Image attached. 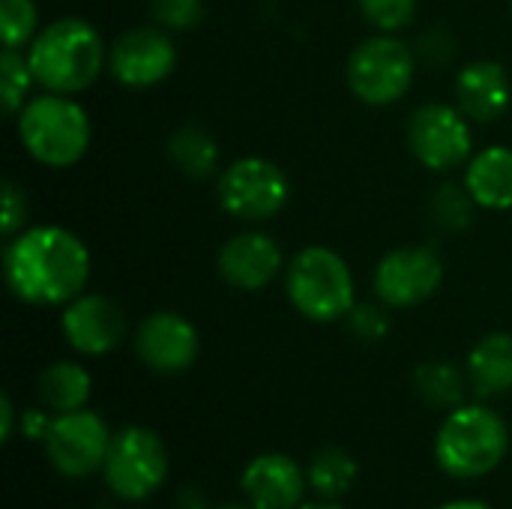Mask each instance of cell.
Returning a JSON list of instances; mask_svg holds the SVG:
<instances>
[{"mask_svg":"<svg viewBox=\"0 0 512 509\" xmlns=\"http://www.w3.org/2000/svg\"><path fill=\"white\" fill-rule=\"evenodd\" d=\"M510 450V429L489 405H459L447 411L435 435V459L447 477L480 480L492 474Z\"/></svg>","mask_w":512,"mask_h":509,"instance_id":"obj_3","label":"cell"},{"mask_svg":"<svg viewBox=\"0 0 512 509\" xmlns=\"http://www.w3.org/2000/svg\"><path fill=\"white\" fill-rule=\"evenodd\" d=\"M33 84H36V78H33V69L27 63V54L21 48H3V54H0V96H3V111L9 117H15L24 108Z\"/></svg>","mask_w":512,"mask_h":509,"instance_id":"obj_25","label":"cell"},{"mask_svg":"<svg viewBox=\"0 0 512 509\" xmlns=\"http://www.w3.org/2000/svg\"><path fill=\"white\" fill-rule=\"evenodd\" d=\"M438 509H492L483 501H450V504H441Z\"/></svg>","mask_w":512,"mask_h":509,"instance_id":"obj_35","label":"cell"},{"mask_svg":"<svg viewBox=\"0 0 512 509\" xmlns=\"http://www.w3.org/2000/svg\"><path fill=\"white\" fill-rule=\"evenodd\" d=\"M483 210H510L512 207V147L492 144L471 156L462 180Z\"/></svg>","mask_w":512,"mask_h":509,"instance_id":"obj_18","label":"cell"},{"mask_svg":"<svg viewBox=\"0 0 512 509\" xmlns=\"http://www.w3.org/2000/svg\"><path fill=\"white\" fill-rule=\"evenodd\" d=\"M27 213H30V207H27V192H24L18 183L6 180V183H3V219H0V231H3L6 240L15 237L18 231H24Z\"/></svg>","mask_w":512,"mask_h":509,"instance_id":"obj_30","label":"cell"},{"mask_svg":"<svg viewBox=\"0 0 512 509\" xmlns=\"http://www.w3.org/2000/svg\"><path fill=\"white\" fill-rule=\"evenodd\" d=\"M300 509H342L336 501H321V504H306V507Z\"/></svg>","mask_w":512,"mask_h":509,"instance_id":"obj_36","label":"cell"},{"mask_svg":"<svg viewBox=\"0 0 512 509\" xmlns=\"http://www.w3.org/2000/svg\"><path fill=\"white\" fill-rule=\"evenodd\" d=\"M219 276L237 291L267 288L285 267V252L276 237L264 231H240L219 249Z\"/></svg>","mask_w":512,"mask_h":509,"instance_id":"obj_15","label":"cell"},{"mask_svg":"<svg viewBox=\"0 0 512 509\" xmlns=\"http://www.w3.org/2000/svg\"><path fill=\"white\" fill-rule=\"evenodd\" d=\"M111 432L105 420L87 408L57 414L45 435V456L66 480H84L105 465Z\"/></svg>","mask_w":512,"mask_h":509,"instance_id":"obj_11","label":"cell"},{"mask_svg":"<svg viewBox=\"0 0 512 509\" xmlns=\"http://www.w3.org/2000/svg\"><path fill=\"white\" fill-rule=\"evenodd\" d=\"M474 210L477 201L471 198L465 183H444L435 189L432 201H429V216L441 231L459 234L474 222Z\"/></svg>","mask_w":512,"mask_h":509,"instance_id":"obj_24","label":"cell"},{"mask_svg":"<svg viewBox=\"0 0 512 509\" xmlns=\"http://www.w3.org/2000/svg\"><path fill=\"white\" fill-rule=\"evenodd\" d=\"M468 384L480 399L512 390V333H489L468 354Z\"/></svg>","mask_w":512,"mask_h":509,"instance_id":"obj_19","label":"cell"},{"mask_svg":"<svg viewBox=\"0 0 512 509\" xmlns=\"http://www.w3.org/2000/svg\"><path fill=\"white\" fill-rule=\"evenodd\" d=\"M60 333L72 351L84 357H102L123 342L126 315L114 300L102 294H78L72 303L63 306Z\"/></svg>","mask_w":512,"mask_h":509,"instance_id":"obj_14","label":"cell"},{"mask_svg":"<svg viewBox=\"0 0 512 509\" xmlns=\"http://www.w3.org/2000/svg\"><path fill=\"white\" fill-rule=\"evenodd\" d=\"M15 429V405L9 396H0V441H9Z\"/></svg>","mask_w":512,"mask_h":509,"instance_id":"obj_33","label":"cell"},{"mask_svg":"<svg viewBox=\"0 0 512 509\" xmlns=\"http://www.w3.org/2000/svg\"><path fill=\"white\" fill-rule=\"evenodd\" d=\"M357 462L351 453H345L342 447H324L312 465H309V486L324 498V501H339L342 495H348L357 483Z\"/></svg>","mask_w":512,"mask_h":509,"instance_id":"obj_23","label":"cell"},{"mask_svg":"<svg viewBox=\"0 0 512 509\" xmlns=\"http://www.w3.org/2000/svg\"><path fill=\"white\" fill-rule=\"evenodd\" d=\"M456 105L471 123H492L510 105V78L498 60H474L456 75Z\"/></svg>","mask_w":512,"mask_h":509,"instance_id":"obj_17","label":"cell"},{"mask_svg":"<svg viewBox=\"0 0 512 509\" xmlns=\"http://www.w3.org/2000/svg\"><path fill=\"white\" fill-rule=\"evenodd\" d=\"M285 291L291 306L315 324L342 321L357 306L354 273L348 261L330 246L300 249L288 261Z\"/></svg>","mask_w":512,"mask_h":509,"instance_id":"obj_5","label":"cell"},{"mask_svg":"<svg viewBox=\"0 0 512 509\" xmlns=\"http://www.w3.org/2000/svg\"><path fill=\"white\" fill-rule=\"evenodd\" d=\"M15 129L24 150L48 168H72L84 159L93 126L81 102L63 93H39L15 114Z\"/></svg>","mask_w":512,"mask_h":509,"instance_id":"obj_4","label":"cell"},{"mask_svg":"<svg viewBox=\"0 0 512 509\" xmlns=\"http://www.w3.org/2000/svg\"><path fill=\"white\" fill-rule=\"evenodd\" d=\"M408 147L414 159L429 171H453L474 150L471 120L459 105L426 102L408 120Z\"/></svg>","mask_w":512,"mask_h":509,"instance_id":"obj_9","label":"cell"},{"mask_svg":"<svg viewBox=\"0 0 512 509\" xmlns=\"http://www.w3.org/2000/svg\"><path fill=\"white\" fill-rule=\"evenodd\" d=\"M348 330L360 339V342H381L390 333V318L384 303H357L348 312Z\"/></svg>","mask_w":512,"mask_h":509,"instance_id":"obj_29","label":"cell"},{"mask_svg":"<svg viewBox=\"0 0 512 509\" xmlns=\"http://www.w3.org/2000/svg\"><path fill=\"white\" fill-rule=\"evenodd\" d=\"M165 153L177 165L180 174L195 177V180L210 177L219 165V144L198 123H183L180 129H174L165 144Z\"/></svg>","mask_w":512,"mask_h":509,"instance_id":"obj_21","label":"cell"},{"mask_svg":"<svg viewBox=\"0 0 512 509\" xmlns=\"http://www.w3.org/2000/svg\"><path fill=\"white\" fill-rule=\"evenodd\" d=\"M360 15L378 33H399L417 15V0H357Z\"/></svg>","mask_w":512,"mask_h":509,"instance_id":"obj_27","label":"cell"},{"mask_svg":"<svg viewBox=\"0 0 512 509\" xmlns=\"http://www.w3.org/2000/svg\"><path fill=\"white\" fill-rule=\"evenodd\" d=\"M444 261L432 246H399L387 252L372 276V291L387 309H414L438 294Z\"/></svg>","mask_w":512,"mask_h":509,"instance_id":"obj_10","label":"cell"},{"mask_svg":"<svg viewBox=\"0 0 512 509\" xmlns=\"http://www.w3.org/2000/svg\"><path fill=\"white\" fill-rule=\"evenodd\" d=\"M33 78L48 93L78 96L90 90L102 69H108V48L99 30L75 15L57 18L33 36L24 48Z\"/></svg>","mask_w":512,"mask_h":509,"instance_id":"obj_2","label":"cell"},{"mask_svg":"<svg viewBox=\"0 0 512 509\" xmlns=\"http://www.w3.org/2000/svg\"><path fill=\"white\" fill-rule=\"evenodd\" d=\"M219 509H255L252 504L249 507H243V504H225V507H219Z\"/></svg>","mask_w":512,"mask_h":509,"instance_id":"obj_37","label":"cell"},{"mask_svg":"<svg viewBox=\"0 0 512 509\" xmlns=\"http://www.w3.org/2000/svg\"><path fill=\"white\" fill-rule=\"evenodd\" d=\"M39 33V9L33 0H0L3 48H27Z\"/></svg>","mask_w":512,"mask_h":509,"instance_id":"obj_26","label":"cell"},{"mask_svg":"<svg viewBox=\"0 0 512 509\" xmlns=\"http://www.w3.org/2000/svg\"><path fill=\"white\" fill-rule=\"evenodd\" d=\"M465 381H468V375H462L447 360L420 363L414 372V387H417L420 399L441 411H453V408L465 405V387H468Z\"/></svg>","mask_w":512,"mask_h":509,"instance_id":"obj_22","label":"cell"},{"mask_svg":"<svg viewBox=\"0 0 512 509\" xmlns=\"http://www.w3.org/2000/svg\"><path fill=\"white\" fill-rule=\"evenodd\" d=\"M90 393H93V381L81 363L57 360L39 375V396L57 414L81 411L87 405Z\"/></svg>","mask_w":512,"mask_h":509,"instance_id":"obj_20","label":"cell"},{"mask_svg":"<svg viewBox=\"0 0 512 509\" xmlns=\"http://www.w3.org/2000/svg\"><path fill=\"white\" fill-rule=\"evenodd\" d=\"M102 474L120 501H144L168 477V450L153 429L126 426L111 438Z\"/></svg>","mask_w":512,"mask_h":509,"instance_id":"obj_7","label":"cell"},{"mask_svg":"<svg viewBox=\"0 0 512 509\" xmlns=\"http://www.w3.org/2000/svg\"><path fill=\"white\" fill-rule=\"evenodd\" d=\"M150 15L168 33H186L204 21V0H150Z\"/></svg>","mask_w":512,"mask_h":509,"instance_id":"obj_28","label":"cell"},{"mask_svg":"<svg viewBox=\"0 0 512 509\" xmlns=\"http://www.w3.org/2000/svg\"><path fill=\"white\" fill-rule=\"evenodd\" d=\"M21 429H24V435H27V438H39V441H45V435H48V429H51V420H48L42 411H24V417H21Z\"/></svg>","mask_w":512,"mask_h":509,"instance_id":"obj_32","label":"cell"},{"mask_svg":"<svg viewBox=\"0 0 512 509\" xmlns=\"http://www.w3.org/2000/svg\"><path fill=\"white\" fill-rule=\"evenodd\" d=\"M180 509H207V498H204V492H198V489H186V492H180Z\"/></svg>","mask_w":512,"mask_h":509,"instance_id":"obj_34","label":"cell"},{"mask_svg":"<svg viewBox=\"0 0 512 509\" xmlns=\"http://www.w3.org/2000/svg\"><path fill=\"white\" fill-rule=\"evenodd\" d=\"M306 486L309 474L285 453L255 456L240 477V489L255 509H300Z\"/></svg>","mask_w":512,"mask_h":509,"instance_id":"obj_16","label":"cell"},{"mask_svg":"<svg viewBox=\"0 0 512 509\" xmlns=\"http://www.w3.org/2000/svg\"><path fill=\"white\" fill-rule=\"evenodd\" d=\"M177 66V48L168 30L132 27L120 33L108 48V75L132 90L162 84Z\"/></svg>","mask_w":512,"mask_h":509,"instance_id":"obj_12","label":"cell"},{"mask_svg":"<svg viewBox=\"0 0 512 509\" xmlns=\"http://www.w3.org/2000/svg\"><path fill=\"white\" fill-rule=\"evenodd\" d=\"M510 6H512V0H510Z\"/></svg>","mask_w":512,"mask_h":509,"instance_id":"obj_38","label":"cell"},{"mask_svg":"<svg viewBox=\"0 0 512 509\" xmlns=\"http://www.w3.org/2000/svg\"><path fill=\"white\" fill-rule=\"evenodd\" d=\"M216 195L228 216L240 222H267L285 210L291 183L276 162L243 156L219 174Z\"/></svg>","mask_w":512,"mask_h":509,"instance_id":"obj_8","label":"cell"},{"mask_svg":"<svg viewBox=\"0 0 512 509\" xmlns=\"http://www.w3.org/2000/svg\"><path fill=\"white\" fill-rule=\"evenodd\" d=\"M3 276L27 306H66L90 282V249L60 225H33L3 246Z\"/></svg>","mask_w":512,"mask_h":509,"instance_id":"obj_1","label":"cell"},{"mask_svg":"<svg viewBox=\"0 0 512 509\" xmlns=\"http://www.w3.org/2000/svg\"><path fill=\"white\" fill-rule=\"evenodd\" d=\"M453 51H456V42H453V36H450L447 30H441V27L423 33L420 42H417V48H414V54H417L420 60L435 63V66L447 63V60L453 57Z\"/></svg>","mask_w":512,"mask_h":509,"instance_id":"obj_31","label":"cell"},{"mask_svg":"<svg viewBox=\"0 0 512 509\" xmlns=\"http://www.w3.org/2000/svg\"><path fill=\"white\" fill-rule=\"evenodd\" d=\"M417 54L396 33H378L360 42L348 57V87L372 108L396 105L414 84Z\"/></svg>","mask_w":512,"mask_h":509,"instance_id":"obj_6","label":"cell"},{"mask_svg":"<svg viewBox=\"0 0 512 509\" xmlns=\"http://www.w3.org/2000/svg\"><path fill=\"white\" fill-rule=\"evenodd\" d=\"M198 330L189 318L171 309L150 312L135 330V354L138 360L162 375L186 372L198 360Z\"/></svg>","mask_w":512,"mask_h":509,"instance_id":"obj_13","label":"cell"}]
</instances>
